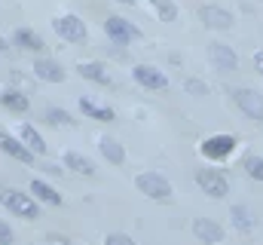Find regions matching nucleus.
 Masks as SVG:
<instances>
[{
  "mask_svg": "<svg viewBox=\"0 0 263 245\" xmlns=\"http://www.w3.org/2000/svg\"><path fill=\"white\" fill-rule=\"evenodd\" d=\"M65 166L70 169V172H77V175H86V178L95 175V163H92L89 156H83V153H73V150L65 153Z\"/></svg>",
  "mask_w": 263,
  "mask_h": 245,
  "instance_id": "obj_19",
  "label": "nucleus"
},
{
  "mask_svg": "<svg viewBox=\"0 0 263 245\" xmlns=\"http://www.w3.org/2000/svg\"><path fill=\"white\" fill-rule=\"evenodd\" d=\"M77 74H80L83 80H89V83H98V86H110V83H114L110 74H107V67H104L101 61H80V64H77Z\"/></svg>",
  "mask_w": 263,
  "mask_h": 245,
  "instance_id": "obj_15",
  "label": "nucleus"
},
{
  "mask_svg": "<svg viewBox=\"0 0 263 245\" xmlns=\"http://www.w3.org/2000/svg\"><path fill=\"white\" fill-rule=\"evenodd\" d=\"M254 67L263 74V52H257V56H254Z\"/></svg>",
  "mask_w": 263,
  "mask_h": 245,
  "instance_id": "obj_29",
  "label": "nucleus"
},
{
  "mask_svg": "<svg viewBox=\"0 0 263 245\" xmlns=\"http://www.w3.org/2000/svg\"><path fill=\"white\" fill-rule=\"evenodd\" d=\"M15 242V233H12V227L6 224V221H0V245H12Z\"/></svg>",
  "mask_w": 263,
  "mask_h": 245,
  "instance_id": "obj_27",
  "label": "nucleus"
},
{
  "mask_svg": "<svg viewBox=\"0 0 263 245\" xmlns=\"http://www.w3.org/2000/svg\"><path fill=\"white\" fill-rule=\"evenodd\" d=\"M199 19H202L208 28H214V31H227V28H233V12L223 9V6H217V3H205V6L199 9Z\"/></svg>",
  "mask_w": 263,
  "mask_h": 245,
  "instance_id": "obj_10",
  "label": "nucleus"
},
{
  "mask_svg": "<svg viewBox=\"0 0 263 245\" xmlns=\"http://www.w3.org/2000/svg\"><path fill=\"white\" fill-rule=\"evenodd\" d=\"M31 196H34L40 205H62V193H59L52 184L40 181V178H34V181H31Z\"/></svg>",
  "mask_w": 263,
  "mask_h": 245,
  "instance_id": "obj_16",
  "label": "nucleus"
},
{
  "mask_svg": "<svg viewBox=\"0 0 263 245\" xmlns=\"http://www.w3.org/2000/svg\"><path fill=\"white\" fill-rule=\"evenodd\" d=\"M0 108H6L9 114H25V111L31 108V101H28V95L18 92V89H3V92H0Z\"/></svg>",
  "mask_w": 263,
  "mask_h": 245,
  "instance_id": "obj_18",
  "label": "nucleus"
},
{
  "mask_svg": "<svg viewBox=\"0 0 263 245\" xmlns=\"http://www.w3.org/2000/svg\"><path fill=\"white\" fill-rule=\"evenodd\" d=\"M193 233H196V239L199 242H205V245H220L223 242V227L217 224V221H211V218H196L193 221Z\"/></svg>",
  "mask_w": 263,
  "mask_h": 245,
  "instance_id": "obj_11",
  "label": "nucleus"
},
{
  "mask_svg": "<svg viewBox=\"0 0 263 245\" xmlns=\"http://www.w3.org/2000/svg\"><path fill=\"white\" fill-rule=\"evenodd\" d=\"M117 3H126V6H132V3H135V0H117Z\"/></svg>",
  "mask_w": 263,
  "mask_h": 245,
  "instance_id": "obj_31",
  "label": "nucleus"
},
{
  "mask_svg": "<svg viewBox=\"0 0 263 245\" xmlns=\"http://www.w3.org/2000/svg\"><path fill=\"white\" fill-rule=\"evenodd\" d=\"M208 59L217 71H236L239 67V56L227 46V43H211L208 46Z\"/></svg>",
  "mask_w": 263,
  "mask_h": 245,
  "instance_id": "obj_12",
  "label": "nucleus"
},
{
  "mask_svg": "<svg viewBox=\"0 0 263 245\" xmlns=\"http://www.w3.org/2000/svg\"><path fill=\"white\" fill-rule=\"evenodd\" d=\"M196 184L205 190V196H211V199H223V196L230 193V181H227L223 172H217V169H199Z\"/></svg>",
  "mask_w": 263,
  "mask_h": 245,
  "instance_id": "obj_7",
  "label": "nucleus"
},
{
  "mask_svg": "<svg viewBox=\"0 0 263 245\" xmlns=\"http://www.w3.org/2000/svg\"><path fill=\"white\" fill-rule=\"evenodd\" d=\"M199 150H202V156H208V160H227L233 150H236V135H211V138H205L202 144H199Z\"/></svg>",
  "mask_w": 263,
  "mask_h": 245,
  "instance_id": "obj_8",
  "label": "nucleus"
},
{
  "mask_svg": "<svg viewBox=\"0 0 263 245\" xmlns=\"http://www.w3.org/2000/svg\"><path fill=\"white\" fill-rule=\"evenodd\" d=\"M6 49H9V40H6V37L0 34V52H6Z\"/></svg>",
  "mask_w": 263,
  "mask_h": 245,
  "instance_id": "obj_30",
  "label": "nucleus"
},
{
  "mask_svg": "<svg viewBox=\"0 0 263 245\" xmlns=\"http://www.w3.org/2000/svg\"><path fill=\"white\" fill-rule=\"evenodd\" d=\"M135 187L147 196V199H156V202H172V184L165 181L162 175L156 172H141L135 178Z\"/></svg>",
  "mask_w": 263,
  "mask_h": 245,
  "instance_id": "obj_3",
  "label": "nucleus"
},
{
  "mask_svg": "<svg viewBox=\"0 0 263 245\" xmlns=\"http://www.w3.org/2000/svg\"><path fill=\"white\" fill-rule=\"evenodd\" d=\"M233 224H236L242 233H248V230H251V215H248V208H245V205H236V208H233Z\"/></svg>",
  "mask_w": 263,
  "mask_h": 245,
  "instance_id": "obj_24",
  "label": "nucleus"
},
{
  "mask_svg": "<svg viewBox=\"0 0 263 245\" xmlns=\"http://www.w3.org/2000/svg\"><path fill=\"white\" fill-rule=\"evenodd\" d=\"M187 89H190L193 95H208V86L199 83V80H187Z\"/></svg>",
  "mask_w": 263,
  "mask_h": 245,
  "instance_id": "obj_28",
  "label": "nucleus"
},
{
  "mask_svg": "<svg viewBox=\"0 0 263 245\" xmlns=\"http://www.w3.org/2000/svg\"><path fill=\"white\" fill-rule=\"evenodd\" d=\"M104 34H107V40H114L117 46H129L132 40L141 37V31L132 25L129 19H123V15H107V22H104Z\"/></svg>",
  "mask_w": 263,
  "mask_h": 245,
  "instance_id": "obj_4",
  "label": "nucleus"
},
{
  "mask_svg": "<svg viewBox=\"0 0 263 245\" xmlns=\"http://www.w3.org/2000/svg\"><path fill=\"white\" fill-rule=\"evenodd\" d=\"M9 43H12V46H18V49H25V52H43V49H46L43 37H40L37 31H31V28H15Z\"/></svg>",
  "mask_w": 263,
  "mask_h": 245,
  "instance_id": "obj_13",
  "label": "nucleus"
},
{
  "mask_svg": "<svg viewBox=\"0 0 263 245\" xmlns=\"http://www.w3.org/2000/svg\"><path fill=\"white\" fill-rule=\"evenodd\" d=\"M52 31H55L62 40H67V43H86V37H89L86 22H83L80 15H73V12L55 15V19H52Z\"/></svg>",
  "mask_w": 263,
  "mask_h": 245,
  "instance_id": "obj_2",
  "label": "nucleus"
},
{
  "mask_svg": "<svg viewBox=\"0 0 263 245\" xmlns=\"http://www.w3.org/2000/svg\"><path fill=\"white\" fill-rule=\"evenodd\" d=\"M132 77L141 89H150V92H162L168 89V77L156 67V64H135L132 67Z\"/></svg>",
  "mask_w": 263,
  "mask_h": 245,
  "instance_id": "obj_6",
  "label": "nucleus"
},
{
  "mask_svg": "<svg viewBox=\"0 0 263 245\" xmlns=\"http://www.w3.org/2000/svg\"><path fill=\"white\" fill-rule=\"evenodd\" d=\"M233 101H236V108H239L248 120L263 122V95L260 92L242 86V89H233Z\"/></svg>",
  "mask_w": 263,
  "mask_h": 245,
  "instance_id": "obj_5",
  "label": "nucleus"
},
{
  "mask_svg": "<svg viewBox=\"0 0 263 245\" xmlns=\"http://www.w3.org/2000/svg\"><path fill=\"white\" fill-rule=\"evenodd\" d=\"M150 6H153V12L162 22H175L178 19V3L175 0H150Z\"/></svg>",
  "mask_w": 263,
  "mask_h": 245,
  "instance_id": "obj_22",
  "label": "nucleus"
},
{
  "mask_svg": "<svg viewBox=\"0 0 263 245\" xmlns=\"http://www.w3.org/2000/svg\"><path fill=\"white\" fill-rule=\"evenodd\" d=\"M0 153H6L18 163H34V156H37L18 135H9V132H0Z\"/></svg>",
  "mask_w": 263,
  "mask_h": 245,
  "instance_id": "obj_9",
  "label": "nucleus"
},
{
  "mask_svg": "<svg viewBox=\"0 0 263 245\" xmlns=\"http://www.w3.org/2000/svg\"><path fill=\"white\" fill-rule=\"evenodd\" d=\"M104 245H138L132 236H126V233H107L104 236Z\"/></svg>",
  "mask_w": 263,
  "mask_h": 245,
  "instance_id": "obj_26",
  "label": "nucleus"
},
{
  "mask_svg": "<svg viewBox=\"0 0 263 245\" xmlns=\"http://www.w3.org/2000/svg\"><path fill=\"white\" fill-rule=\"evenodd\" d=\"M46 122H52V126H73V117L67 114L65 108H46Z\"/></svg>",
  "mask_w": 263,
  "mask_h": 245,
  "instance_id": "obj_23",
  "label": "nucleus"
},
{
  "mask_svg": "<svg viewBox=\"0 0 263 245\" xmlns=\"http://www.w3.org/2000/svg\"><path fill=\"white\" fill-rule=\"evenodd\" d=\"M98 147H101V156H104L107 163H114V166H120V163L126 160L123 144H120V141H114V138H101V141H98Z\"/></svg>",
  "mask_w": 263,
  "mask_h": 245,
  "instance_id": "obj_21",
  "label": "nucleus"
},
{
  "mask_svg": "<svg viewBox=\"0 0 263 245\" xmlns=\"http://www.w3.org/2000/svg\"><path fill=\"white\" fill-rule=\"evenodd\" d=\"M18 138H22V141L37 153V156H46V150H49V147H46V138H43L31 122H22V126H18Z\"/></svg>",
  "mask_w": 263,
  "mask_h": 245,
  "instance_id": "obj_17",
  "label": "nucleus"
},
{
  "mask_svg": "<svg viewBox=\"0 0 263 245\" xmlns=\"http://www.w3.org/2000/svg\"><path fill=\"white\" fill-rule=\"evenodd\" d=\"M245 172H248L254 181H263V156H248V160H245Z\"/></svg>",
  "mask_w": 263,
  "mask_h": 245,
  "instance_id": "obj_25",
  "label": "nucleus"
},
{
  "mask_svg": "<svg viewBox=\"0 0 263 245\" xmlns=\"http://www.w3.org/2000/svg\"><path fill=\"white\" fill-rule=\"evenodd\" d=\"M80 111L86 114V117H92V120H101V122H114V111L110 108H101V104H95L92 98H80Z\"/></svg>",
  "mask_w": 263,
  "mask_h": 245,
  "instance_id": "obj_20",
  "label": "nucleus"
},
{
  "mask_svg": "<svg viewBox=\"0 0 263 245\" xmlns=\"http://www.w3.org/2000/svg\"><path fill=\"white\" fill-rule=\"evenodd\" d=\"M0 205H3L9 215H15V218H25V221H34V218H40V202H37L31 193H25V190H15V187H6V190H0Z\"/></svg>",
  "mask_w": 263,
  "mask_h": 245,
  "instance_id": "obj_1",
  "label": "nucleus"
},
{
  "mask_svg": "<svg viewBox=\"0 0 263 245\" xmlns=\"http://www.w3.org/2000/svg\"><path fill=\"white\" fill-rule=\"evenodd\" d=\"M34 77L37 80H43V83H65V67L59 64V61L52 59H37L34 61Z\"/></svg>",
  "mask_w": 263,
  "mask_h": 245,
  "instance_id": "obj_14",
  "label": "nucleus"
}]
</instances>
